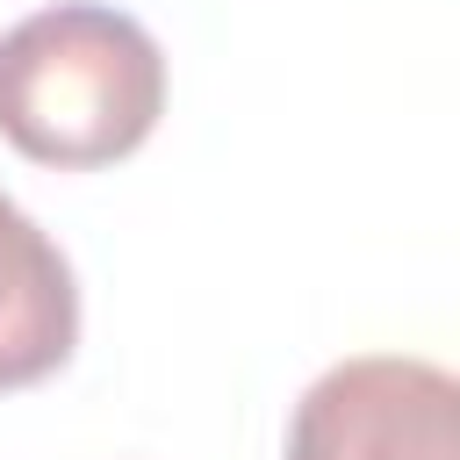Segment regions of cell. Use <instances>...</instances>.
<instances>
[{"mask_svg": "<svg viewBox=\"0 0 460 460\" xmlns=\"http://www.w3.org/2000/svg\"><path fill=\"white\" fill-rule=\"evenodd\" d=\"M165 115L158 36L108 0H58L0 29V137L29 165L93 172L129 151Z\"/></svg>", "mask_w": 460, "mask_h": 460, "instance_id": "obj_1", "label": "cell"}, {"mask_svg": "<svg viewBox=\"0 0 460 460\" xmlns=\"http://www.w3.org/2000/svg\"><path fill=\"white\" fill-rule=\"evenodd\" d=\"M288 460H460V381L417 352L338 359L302 388Z\"/></svg>", "mask_w": 460, "mask_h": 460, "instance_id": "obj_2", "label": "cell"}, {"mask_svg": "<svg viewBox=\"0 0 460 460\" xmlns=\"http://www.w3.org/2000/svg\"><path fill=\"white\" fill-rule=\"evenodd\" d=\"M79 345V280L50 230L0 194V395L50 381Z\"/></svg>", "mask_w": 460, "mask_h": 460, "instance_id": "obj_3", "label": "cell"}]
</instances>
